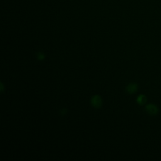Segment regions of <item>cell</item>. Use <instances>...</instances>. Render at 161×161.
Listing matches in <instances>:
<instances>
[{"label": "cell", "mask_w": 161, "mask_h": 161, "mask_svg": "<svg viewBox=\"0 0 161 161\" xmlns=\"http://www.w3.org/2000/svg\"><path fill=\"white\" fill-rule=\"evenodd\" d=\"M37 58L38 61H42L45 58V55L42 52H38L37 54Z\"/></svg>", "instance_id": "obj_5"}, {"label": "cell", "mask_w": 161, "mask_h": 161, "mask_svg": "<svg viewBox=\"0 0 161 161\" xmlns=\"http://www.w3.org/2000/svg\"><path fill=\"white\" fill-rule=\"evenodd\" d=\"M0 87H1V92L2 93V92L4 91V85L3 83H1V86H0Z\"/></svg>", "instance_id": "obj_7"}, {"label": "cell", "mask_w": 161, "mask_h": 161, "mask_svg": "<svg viewBox=\"0 0 161 161\" xmlns=\"http://www.w3.org/2000/svg\"><path fill=\"white\" fill-rule=\"evenodd\" d=\"M139 89V86L135 83H131L129 84L126 87V91L130 95L135 93Z\"/></svg>", "instance_id": "obj_3"}, {"label": "cell", "mask_w": 161, "mask_h": 161, "mask_svg": "<svg viewBox=\"0 0 161 161\" xmlns=\"http://www.w3.org/2000/svg\"><path fill=\"white\" fill-rule=\"evenodd\" d=\"M60 113H61V114H62V116L66 115V114L67 113V109H66V108H63V109H62V110H61V112H60Z\"/></svg>", "instance_id": "obj_6"}, {"label": "cell", "mask_w": 161, "mask_h": 161, "mask_svg": "<svg viewBox=\"0 0 161 161\" xmlns=\"http://www.w3.org/2000/svg\"><path fill=\"white\" fill-rule=\"evenodd\" d=\"M91 104L95 108H100L103 105L102 97L100 95H94L91 99Z\"/></svg>", "instance_id": "obj_1"}, {"label": "cell", "mask_w": 161, "mask_h": 161, "mask_svg": "<svg viewBox=\"0 0 161 161\" xmlns=\"http://www.w3.org/2000/svg\"><path fill=\"white\" fill-rule=\"evenodd\" d=\"M147 98L145 95H140L137 98V102L139 105H145L147 102Z\"/></svg>", "instance_id": "obj_4"}, {"label": "cell", "mask_w": 161, "mask_h": 161, "mask_svg": "<svg viewBox=\"0 0 161 161\" xmlns=\"http://www.w3.org/2000/svg\"><path fill=\"white\" fill-rule=\"evenodd\" d=\"M145 109L147 113L152 116L156 115L159 112V109L157 106L156 105L152 104V103H151V104L146 105Z\"/></svg>", "instance_id": "obj_2"}]
</instances>
